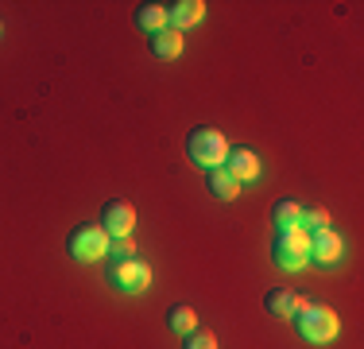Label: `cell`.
Returning a JSON list of instances; mask_svg holds the SVG:
<instances>
[{
    "label": "cell",
    "mask_w": 364,
    "mask_h": 349,
    "mask_svg": "<svg viewBox=\"0 0 364 349\" xmlns=\"http://www.w3.org/2000/svg\"><path fill=\"white\" fill-rule=\"evenodd\" d=\"M132 252H136L132 237H120V241H117V256H120V260H128V256H132Z\"/></svg>",
    "instance_id": "ac0fdd59"
},
{
    "label": "cell",
    "mask_w": 364,
    "mask_h": 349,
    "mask_svg": "<svg viewBox=\"0 0 364 349\" xmlns=\"http://www.w3.org/2000/svg\"><path fill=\"white\" fill-rule=\"evenodd\" d=\"M225 171H229L237 182H252L259 174V155L248 152V147H229V155H225Z\"/></svg>",
    "instance_id": "ba28073f"
},
{
    "label": "cell",
    "mask_w": 364,
    "mask_h": 349,
    "mask_svg": "<svg viewBox=\"0 0 364 349\" xmlns=\"http://www.w3.org/2000/svg\"><path fill=\"white\" fill-rule=\"evenodd\" d=\"M186 155L198 163V167L213 171V167H225V155H229V144H225V132L218 128L202 125L186 136Z\"/></svg>",
    "instance_id": "7a4b0ae2"
},
{
    "label": "cell",
    "mask_w": 364,
    "mask_h": 349,
    "mask_svg": "<svg viewBox=\"0 0 364 349\" xmlns=\"http://www.w3.org/2000/svg\"><path fill=\"white\" fill-rule=\"evenodd\" d=\"M167 326L175 330V334L186 338L190 330H198V311L190 307V303H175V307L167 311Z\"/></svg>",
    "instance_id": "5bb4252c"
},
{
    "label": "cell",
    "mask_w": 364,
    "mask_h": 349,
    "mask_svg": "<svg viewBox=\"0 0 364 349\" xmlns=\"http://www.w3.org/2000/svg\"><path fill=\"white\" fill-rule=\"evenodd\" d=\"M151 55L155 58H178L182 55V31L175 28H163L151 35Z\"/></svg>",
    "instance_id": "7c38bea8"
},
{
    "label": "cell",
    "mask_w": 364,
    "mask_h": 349,
    "mask_svg": "<svg viewBox=\"0 0 364 349\" xmlns=\"http://www.w3.org/2000/svg\"><path fill=\"white\" fill-rule=\"evenodd\" d=\"M341 252H345V241L337 237L329 225H326V229H318V233H310V260H314V264L329 268V264L341 260Z\"/></svg>",
    "instance_id": "52a82bcc"
},
{
    "label": "cell",
    "mask_w": 364,
    "mask_h": 349,
    "mask_svg": "<svg viewBox=\"0 0 364 349\" xmlns=\"http://www.w3.org/2000/svg\"><path fill=\"white\" fill-rule=\"evenodd\" d=\"M272 260L287 272H299V268L310 264V233H302L299 225L294 229H275L272 241Z\"/></svg>",
    "instance_id": "3957f363"
},
{
    "label": "cell",
    "mask_w": 364,
    "mask_h": 349,
    "mask_svg": "<svg viewBox=\"0 0 364 349\" xmlns=\"http://www.w3.org/2000/svg\"><path fill=\"white\" fill-rule=\"evenodd\" d=\"M109 279H112V287L117 291H144L147 283H151V268L144 264V260H112V268H109Z\"/></svg>",
    "instance_id": "8992f818"
},
{
    "label": "cell",
    "mask_w": 364,
    "mask_h": 349,
    "mask_svg": "<svg viewBox=\"0 0 364 349\" xmlns=\"http://www.w3.org/2000/svg\"><path fill=\"white\" fill-rule=\"evenodd\" d=\"M205 187H210V194L213 198H221V202H232V198L240 194V182L232 179L225 167H213V171H205Z\"/></svg>",
    "instance_id": "8fae6325"
},
{
    "label": "cell",
    "mask_w": 364,
    "mask_h": 349,
    "mask_svg": "<svg viewBox=\"0 0 364 349\" xmlns=\"http://www.w3.org/2000/svg\"><path fill=\"white\" fill-rule=\"evenodd\" d=\"M97 225L109 233V241L132 237V229H136V209H132V202H120V198L105 202V209H101V222H97Z\"/></svg>",
    "instance_id": "5b68a950"
},
{
    "label": "cell",
    "mask_w": 364,
    "mask_h": 349,
    "mask_svg": "<svg viewBox=\"0 0 364 349\" xmlns=\"http://www.w3.org/2000/svg\"><path fill=\"white\" fill-rule=\"evenodd\" d=\"M163 8H167V28H175V31L194 28V24L205 16L202 0H175V4H163Z\"/></svg>",
    "instance_id": "9c48e42d"
},
{
    "label": "cell",
    "mask_w": 364,
    "mask_h": 349,
    "mask_svg": "<svg viewBox=\"0 0 364 349\" xmlns=\"http://www.w3.org/2000/svg\"><path fill=\"white\" fill-rule=\"evenodd\" d=\"M299 202L294 198H279V202L272 206V222H275V229H294L299 225Z\"/></svg>",
    "instance_id": "9a60e30c"
},
{
    "label": "cell",
    "mask_w": 364,
    "mask_h": 349,
    "mask_svg": "<svg viewBox=\"0 0 364 349\" xmlns=\"http://www.w3.org/2000/svg\"><path fill=\"white\" fill-rule=\"evenodd\" d=\"M299 295L287 291V287H272V291L264 295V311L272 314V318H291L294 311H299Z\"/></svg>",
    "instance_id": "30bf717a"
},
{
    "label": "cell",
    "mask_w": 364,
    "mask_h": 349,
    "mask_svg": "<svg viewBox=\"0 0 364 349\" xmlns=\"http://www.w3.org/2000/svg\"><path fill=\"white\" fill-rule=\"evenodd\" d=\"M182 349H218V338L205 334V330H190V334L182 338Z\"/></svg>",
    "instance_id": "e0dca14e"
},
{
    "label": "cell",
    "mask_w": 364,
    "mask_h": 349,
    "mask_svg": "<svg viewBox=\"0 0 364 349\" xmlns=\"http://www.w3.org/2000/svg\"><path fill=\"white\" fill-rule=\"evenodd\" d=\"M326 225H329L326 206H302L299 209V229L302 233H318V229H326Z\"/></svg>",
    "instance_id": "2e32d148"
},
{
    "label": "cell",
    "mask_w": 364,
    "mask_h": 349,
    "mask_svg": "<svg viewBox=\"0 0 364 349\" xmlns=\"http://www.w3.org/2000/svg\"><path fill=\"white\" fill-rule=\"evenodd\" d=\"M109 233L101 229V225L93 222H82L70 229V237H66V252H70L74 260H82V264H90V260H101L109 252Z\"/></svg>",
    "instance_id": "277c9868"
},
{
    "label": "cell",
    "mask_w": 364,
    "mask_h": 349,
    "mask_svg": "<svg viewBox=\"0 0 364 349\" xmlns=\"http://www.w3.org/2000/svg\"><path fill=\"white\" fill-rule=\"evenodd\" d=\"M136 28L147 31V35L163 31V28H167V8H163V4H151V0H147V4H140V8H136Z\"/></svg>",
    "instance_id": "4fadbf2b"
},
{
    "label": "cell",
    "mask_w": 364,
    "mask_h": 349,
    "mask_svg": "<svg viewBox=\"0 0 364 349\" xmlns=\"http://www.w3.org/2000/svg\"><path fill=\"white\" fill-rule=\"evenodd\" d=\"M294 330H299L302 342L310 345H326L337 338V314L333 307H326V303H299V311L291 314Z\"/></svg>",
    "instance_id": "6da1fadb"
}]
</instances>
